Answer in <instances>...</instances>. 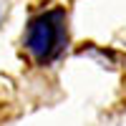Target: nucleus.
<instances>
[{
    "label": "nucleus",
    "mask_w": 126,
    "mask_h": 126,
    "mask_svg": "<svg viewBox=\"0 0 126 126\" xmlns=\"http://www.w3.org/2000/svg\"><path fill=\"white\" fill-rule=\"evenodd\" d=\"M66 40H68V33H66V13L58 10V8L46 10V13L35 15L28 23V30H25V50L33 56L35 63H40V66L53 63L63 53Z\"/></svg>",
    "instance_id": "1"
}]
</instances>
